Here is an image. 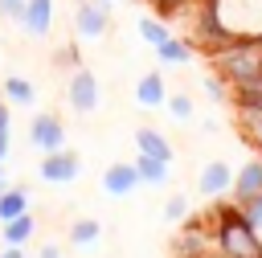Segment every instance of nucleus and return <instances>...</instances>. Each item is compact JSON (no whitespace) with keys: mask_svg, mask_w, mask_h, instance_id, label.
<instances>
[{"mask_svg":"<svg viewBox=\"0 0 262 258\" xmlns=\"http://www.w3.org/2000/svg\"><path fill=\"white\" fill-rule=\"evenodd\" d=\"M147 4H151V8L160 12V16H172V12H184V8L192 4V0H147Z\"/></svg>","mask_w":262,"mask_h":258,"instance_id":"nucleus-24","label":"nucleus"},{"mask_svg":"<svg viewBox=\"0 0 262 258\" xmlns=\"http://www.w3.org/2000/svg\"><path fill=\"white\" fill-rule=\"evenodd\" d=\"M20 213H29V188L25 184H8L4 197H0V225L12 221V217H20Z\"/></svg>","mask_w":262,"mask_h":258,"instance_id":"nucleus-17","label":"nucleus"},{"mask_svg":"<svg viewBox=\"0 0 262 258\" xmlns=\"http://www.w3.org/2000/svg\"><path fill=\"white\" fill-rule=\"evenodd\" d=\"M135 172H139V184H147V188H164L168 180H172V164L168 160H156V156H143V152H135Z\"/></svg>","mask_w":262,"mask_h":258,"instance_id":"nucleus-12","label":"nucleus"},{"mask_svg":"<svg viewBox=\"0 0 262 258\" xmlns=\"http://www.w3.org/2000/svg\"><path fill=\"white\" fill-rule=\"evenodd\" d=\"M0 176H8V172H4V164H0Z\"/></svg>","mask_w":262,"mask_h":258,"instance_id":"nucleus-29","label":"nucleus"},{"mask_svg":"<svg viewBox=\"0 0 262 258\" xmlns=\"http://www.w3.org/2000/svg\"><path fill=\"white\" fill-rule=\"evenodd\" d=\"M102 4H115V0H102Z\"/></svg>","mask_w":262,"mask_h":258,"instance_id":"nucleus-30","label":"nucleus"},{"mask_svg":"<svg viewBox=\"0 0 262 258\" xmlns=\"http://www.w3.org/2000/svg\"><path fill=\"white\" fill-rule=\"evenodd\" d=\"M164 106H168V115H172L176 123H188V119H192V98H188V94H168Z\"/></svg>","mask_w":262,"mask_h":258,"instance_id":"nucleus-21","label":"nucleus"},{"mask_svg":"<svg viewBox=\"0 0 262 258\" xmlns=\"http://www.w3.org/2000/svg\"><path fill=\"white\" fill-rule=\"evenodd\" d=\"M98 184H102L106 197H131V192L139 188V172H135L131 160H127V164H111V168L98 176Z\"/></svg>","mask_w":262,"mask_h":258,"instance_id":"nucleus-8","label":"nucleus"},{"mask_svg":"<svg viewBox=\"0 0 262 258\" xmlns=\"http://www.w3.org/2000/svg\"><path fill=\"white\" fill-rule=\"evenodd\" d=\"M135 102H139L143 111H160V106L168 102V86H164V74H160V70L139 74V82H135Z\"/></svg>","mask_w":262,"mask_h":258,"instance_id":"nucleus-11","label":"nucleus"},{"mask_svg":"<svg viewBox=\"0 0 262 258\" xmlns=\"http://www.w3.org/2000/svg\"><path fill=\"white\" fill-rule=\"evenodd\" d=\"M33 233H37V217L33 213H20V217H12V221L0 225V242L4 246H29Z\"/></svg>","mask_w":262,"mask_h":258,"instance_id":"nucleus-14","label":"nucleus"},{"mask_svg":"<svg viewBox=\"0 0 262 258\" xmlns=\"http://www.w3.org/2000/svg\"><path fill=\"white\" fill-rule=\"evenodd\" d=\"M209 57H213V70H217L229 86H242V82H250V78L262 74V45H258L254 37H233L229 45H221V49L209 53Z\"/></svg>","mask_w":262,"mask_h":258,"instance_id":"nucleus-2","label":"nucleus"},{"mask_svg":"<svg viewBox=\"0 0 262 258\" xmlns=\"http://www.w3.org/2000/svg\"><path fill=\"white\" fill-rule=\"evenodd\" d=\"M8 152H12V111L0 106V164L8 160Z\"/></svg>","mask_w":262,"mask_h":258,"instance_id":"nucleus-22","label":"nucleus"},{"mask_svg":"<svg viewBox=\"0 0 262 258\" xmlns=\"http://www.w3.org/2000/svg\"><path fill=\"white\" fill-rule=\"evenodd\" d=\"M213 242L221 258H262V233L246 221L242 205H221L213 217Z\"/></svg>","mask_w":262,"mask_h":258,"instance_id":"nucleus-1","label":"nucleus"},{"mask_svg":"<svg viewBox=\"0 0 262 258\" xmlns=\"http://www.w3.org/2000/svg\"><path fill=\"white\" fill-rule=\"evenodd\" d=\"M20 12H25V0H0V16L20 20Z\"/></svg>","mask_w":262,"mask_h":258,"instance_id":"nucleus-25","label":"nucleus"},{"mask_svg":"<svg viewBox=\"0 0 262 258\" xmlns=\"http://www.w3.org/2000/svg\"><path fill=\"white\" fill-rule=\"evenodd\" d=\"M37 176H41L45 184H74V180L82 176V156H78L74 147L49 152V156H41V164H37Z\"/></svg>","mask_w":262,"mask_h":258,"instance_id":"nucleus-5","label":"nucleus"},{"mask_svg":"<svg viewBox=\"0 0 262 258\" xmlns=\"http://www.w3.org/2000/svg\"><path fill=\"white\" fill-rule=\"evenodd\" d=\"M184 217H188V197H180V192L168 197L164 201V221H184Z\"/></svg>","mask_w":262,"mask_h":258,"instance_id":"nucleus-23","label":"nucleus"},{"mask_svg":"<svg viewBox=\"0 0 262 258\" xmlns=\"http://www.w3.org/2000/svg\"><path fill=\"white\" fill-rule=\"evenodd\" d=\"M98 238H102V225H98L94 217H78V221L70 225V246H78V250L98 246Z\"/></svg>","mask_w":262,"mask_h":258,"instance_id":"nucleus-18","label":"nucleus"},{"mask_svg":"<svg viewBox=\"0 0 262 258\" xmlns=\"http://www.w3.org/2000/svg\"><path fill=\"white\" fill-rule=\"evenodd\" d=\"M8 184H12V180H8V176H0V197H4V188H8Z\"/></svg>","mask_w":262,"mask_h":258,"instance_id":"nucleus-28","label":"nucleus"},{"mask_svg":"<svg viewBox=\"0 0 262 258\" xmlns=\"http://www.w3.org/2000/svg\"><path fill=\"white\" fill-rule=\"evenodd\" d=\"M29 143H33V152H41V156L61 152V147H66V123H61V115L37 111V115L29 119Z\"/></svg>","mask_w":262,"mask_h":258,"instance_id":"nucleus-3","label":"nucleus"},{"mask_svg":"<svg viewBox=\"0 0 262 258\" xmlns=\"http://www.w3.org/2000/svg\"><path fill=\"white\" fill-rule=\"evenodd\" d=\"M156 57H160L164 66H188V61L196 57V49H192L188 41H180V37H164V41L156 45Z\"/></svg>","mask_w":262,"mask_h":258,"instance_id":"nucleus-16","label":"nucleus"},{"mask_svg":"<svg viewBox=\"0 0 262 258\" xmlns=\"http://www.w3.org/2000/svg\"><path fill=\"white\" fill-rule=\"evenodd\" d=\"M135 33H139L151 49H156L164 37H172V33H168V25H164V20H156V16H139V20H135Z\"/></svg>","mask_w":262,"mask_h":258,"instance_id":"nucleus-19","label":"nucleus"},{"mask_svg":"<svg viewBox=\"0 0 262 258\" xmlns=\"http://www.w3.org/2000/svg\"><path fill=\"white\" fill-rule=\"evenodd\" d=\"M66 102H70V111H78V115H94L98 111V102H102V86H98V78L90 74V70H74L70 74V82H66Z\"/></svg>","mask_w":262,"mask_h":258,"instance_id":"nucleus-4","label":"nucleus"},{"mask_svg":"<svg viewBox=\"0 0 262 258\" xmlns=\"http://www.w3.org/2000/svg\"><path fill=\"white\" fill-rule=\"evenodd\" d=\"M74 33L82 41H102L111 33V4L102 0H82L78 12H74Z\"/></svg>","mask_w":262,"mask_h":258,"instance_id":"nucleus-6","label":"nucleus"},{"mask_svg":"<svg viewBox=\"0 0 262 258\" xmlns=\"http://www.w3.org/2000/svg\"><path fill=\"white\" fill-rule=\"evenodd\" d=\"M233 188V168L225 160H209L201 172H196V192L201 197H225Z\"/></svg>","mask_w":262,"mask_h":258,"instance_id":"nucleus-7","label":"nucleus"},{"mask_svg":"<svg viewBox=\"0 0 262 258\" xmlns=\"http://www.w3.org/2000/svg\"><path fill=\"white\" fill-rule=\"evenodd\" d=\"M135 152H143V156H156V160H176V152H172V143H168V135L164 131H156V127H135Z\"/></svg>","mask_w":262,"mask_h":258,"instance_id":"nucleus-13","label":"nucleus"},{"mask_svg":"<svg viewBox=\"0 0 262 258\" xmlns=\"http://www.w3.org/2000/svg\"><path fill=\"white\" fill-rule=\"evenodd\" d=\"M37 258H61V246H57V242H45V246L37 250Z\"/></svg>","mask_w":262,"mask_h":258,"instance_id":"nucleus-26","label":"nucleus"},{"mask_svg":"<svg viewBox=\"0 0 262 258\" xmlns=\"http://www.w3.org/2000/svg\"><path fill=\"white\" fill-rule=\"evenodd\" d=\"M201 86H205V94H209L217 106H225V102H229V82H225L217 70H213V74H205V78H201Z\"/></svg>","mask_w":262,"mask_h":258,"instance_id":"nucleus-20","label":"nucleus"},{"mask_svg":"<svg viewBox=\"0 0 262 258\" xmlns=\"http://www.w3.org/2000/svg\"><path fill=\"white\" fill-rule=\"evenodd\" d=\"M258 192H262V156H258V160H246V164L233 172L229 197H233V205H246V201L258 197Z\"/></svg>","mask_w":262,"mask_h":258,"instance_id":"nucleus-9","label":"nucleus"},{"mask_svg":"<svg viewBox=\"0 0 262 258\" xmlns=\"http://www.w3.org/2000/svg\"><path fill=\"white\" fill-rule=\"evenodd\" d=\"M0 90H4V98H8L12 106H20V111H29V106L37 102V86H33L29 78H20V74H8V78L0 82Z\"/></svg>","mask_w":262,"mask_h":258,"instance_id":"nucleus-15","label":"nucleus"},{"mask_svg":"<svg viewBox=\"0 0 262 258\" xmlns=\"http://www.w3.org/2000/svg\"><path fill=\"white\" fill-rule=\"evenodd\" d=\"M0 258H29V254H25V246H4Z\"/></svg>","mask_w":262,"mask_h":258,"instance_id":"nucleus-27","label":"nucleus"},{"mask_svg":"<svg viewBox=\"0 0 262 258\" xmlns=\"http://www.w3.org/2000/svg\"><path fill=\"white\" fill-rule=\"evenodd\" d=\"M20 25L29 37L45 41L53 33V0H25V12H20Z\"/></svg>","mask_w":262,"mask_h":258,"instance_id":"nucleus-10","label":"nucleus"}]
</instances>
